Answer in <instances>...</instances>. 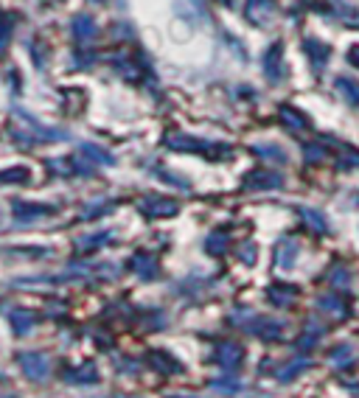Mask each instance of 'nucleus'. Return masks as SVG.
<instances>
[{
	"mask_svg": "<svg viewBox=\"0 0 359 398\" xmlns=\"http://www.w3.org/2000/svg\"><path fill=\"white\" fill-rule=\"evenodd\" d=\"M17 364L23 367V373L32 379V382H45L51 376V362L40 351H25V353H20L17 356Z\"/></svg>",
	"mask_w": 359,
	"mask_h": 398,
	"instance_id": "nucleus-1",
	"label": "nucleus"
},
{
	"mask_svg": "<svg viewBox=\"0 0 359 398\" xmlns=\"http://www.w3.org/2000/svg\"><path fill=\"white\" fill-rule=\"evenodd\" d=\"M242 359H245V348L236 345V343H219L214 348V362L219 367H225V371H236V367L242 364Z\"/></svg>",
	"mask_w": 359,
	"mask_h": 398,
	"instance_id": "nucleus-2",
	"label": "nucleus"
},
{
	"mask_svg": "<svg viewBox=\"0 0 359 398\" xmlns=\"http://www.w3.org/2000/svg\"><path fill=\"white\" fill-rule=\"evenodd\" d=\"M250 334H258L261 340H267V343H275V340H281V334H284V323H278V320H269V317H256L250 325H245Z\"/></svg>",
	"mask_w": 359,
	"mask_h": 398,
	"instance_id": "nucleus-3",
	"label": "nucleus"
},
{
	"mask_svg": "<svg viewBox=\"0 0 359 398\" xmlns=\"http://www.w3.org/2000/svg\"><path fill=\"white\" fill-rule=\"evenodd\" d=\"M140 210L146 213V216L163 219V216H174V213H177V202L174 199H163V197H146L140 202Z\"/></svg>",
	"mask_w": 359,
	"mask_h": 398,
	"instance_id": "nucleus-4",
	"label": "nucleus"
},
{
	"mask_svg": "<svg viewBox=\"0 0 359 398\" xmlns=\"http://www.w3.org/2000/svg\"><path fill=\"white\" fill-rule=\"evenodd\" d=\"M53 208L48 205H34V202H14V219L28 225V222H34V219H42V216H51Z\"/></svg>",
	"mask_w": 359,
	"mask_h": 398,
	"instance_id": "nucleus-5",
	"label": "nucleus"
},
{
	"mask_svg": "<svg viewBox=\"0 0 359 398\" xmlns=\"http://www.w3.org/2000/svg\"><path fill=\"white\" fill-rule=\"evenodd\" d=\"M281 59H284V45L275 42L273 48L267 51V56H264V68H267V79H269V82H281V79H284V65H281Z\"/></svg>",
	"mask_w": 359,
	"mask_h": 398,
	"instance_id": "nucleus-6",
	"label": "nucleus"
},
{
	"mask_svg": "<svg viewBox=\"0 0 359 398\" xmlns=\"http://www.w3.org/2000/svg\"><path fill=\"white\" fill-rule=\"evenodd\" d=\"M245 186H247V188L267 191V188H281L284 179H281V174H275V171H253V174L245 177Z\"/></svg>",
	"mask_w": 359,
	"mask_h": 398,
	"instance_id": "nucleus-7",
	"label": "nucleus"
},
{
	"mask_svg": "<svg viewBox=\"0 0 359 398\" xmlns=\"http://www.w3.org/2000/svg\"><path fill=\"white\" fill-rule=\"evenodd\" d=\"M273 14H275V0H247V17L256 25H264Z\"/></svg>",
	"mask_w": 359,
	"mask_h": 398,
	"instance_id": "nucleus-8",
	"label": "nucleus"
},
{
	"mask_svg": "<svg viewBox=\"0 0 359 398\" xmlns=\"http://www.w3.org/2000/svg\"><path fill=\"white\" fill-rule=\"evenodd\" d=\"M65 382H71V384H90V382H99V371H96L93 362H84L82 367L65 371Z\"/></svg>",
	"mask_w": 359,
	"mask_h": 398,
	"instance_id": "nucleus-9",
	"label": "nucleus"
},
{
	"mask_svg": "<svg viewBox=\"0 0 359 398\" xmlns=\"http://www.w3.org/2000/svg\"><path fill=\"white\" fill-rule=\"evenodd\" d=\"M129 266L140 275V278H158V261H155V256H149V253H138L132 261H129Z\"/></svg>",
	"mask_w": 359,
	"mask_h": 398,
	"instance_id": "nucleus-10",
	"label": "nucleus"
},
{
	"mask_svg": "<svg viewBox=\"0 0 359 398\" xmlns=\"http://www.w3.org/2000/svg\"><path fill=\"white\" fill-rule=\"evenodd\" d=\"M71 32H73V37L79 42H87L90 37L96 34V23L90 20L87 14H79V17H73V28H71Z\"/></svg>",
	"mask_w": 359,
	"mask_h": 398,
	"instance_id": "nucleus-11",
	"label": "nucleus"
},
{
	"mask_svg": "<svg viewBox=\"0 0 359 398\" xmlns=\"http://www.w3.org/2000/svg\"><path fill=\"white\" fill-rule=\"evenodd\" d=\"M28 179H32V174H28V169H23V166L0 171V186H25Z\"/></svg>",
	"mask_w": 359,
	"mask_h": 398,
	"instance_id": "nucleus-12",
	"label": "nucleus"
},
{
	"mask_svg": "<svg viewBox=\"0 0 359 398\" xmlns=\"http://www.w3.org/2000/svg\"><path fill=\"white\" fill-rule=\"evenodd\" d=\"M304 48H306V53H309V59H312V65H314V68H320V65L325 62V59L332 56L328 45H323V42H317V40H306Z\"/></svg>",
	"mask_w": 359,
	"mask_h": 398,
	"instance_id": "nucleus-13",
	"label": "nucleus"
},
{
	"mask_svg": "<svg viewBox=\"0 0 359 398\" xmlns=\"http://www.w3.org/2000/svg\"><path fill=\"white\" fill-rule=\"evenodd\" d=\"M295 258H297V244H295L292 238H284V241L278 244L275 261H278L281 266H292V264H295Z\"/></svg>",
	"mask_w": 359,
	"mask_h": 398,
	"instance_id": "nucleus-14",
	"label": "nucleus"
},
{
	"mask_svg": "<svg viewBox=\"0 0 359 398\" xmlns=\"http://www.w3.org/2000/svg\"><path fill=\"white\" fill-rule=\"evenodd\" d=\"M295 295H297L295 286H269V300H273L275 306H292Z\"/></svg>",
	"mask_w": 359,
	"mask_h": 398,
	"instance_id": "nucleus-15",
	"label": "nucleus"
},
{
	"mask_svg": "<svg viewBox=\"0 0 359 398\" xmlns=\"http://www.w3.org/2000/svg\"><path fill=\"white\" fill-rule=\"evenodd\" d=\"M37 325V317L32 314V312H14L12 314V328H14V334H28Z\"/></svg>",
	"mask_w": 359,
	"mask_h": 398,
	"instance_id": "nucleus-16",
	"label": "nucleus"
},
{
	"mask_svg": "<svg viewBox=\"0 0 359 398\" xmlns=\"http://www.w3.org/2000/svg\"><path fill=\"white\" fill-rule=\"evenodd\" d=\"M281 118H284V124H289L295 129H306L309 127V118L301 115L297 110H292V107H281Z\"/></svg>",
	"mask_w": 359,
	"mask_h": 398,
	"instance_id": "nucleus-17",
	"label": "nucleus"
},
{
	"mask_svg": "<svg viewBox=\"0 0 359 398\" xmlns=\"http://www.w3.org/2000/svg\"><path fill=\"white\" fill-rule=\"evenodd\" d=\"M149 359H152V364L160 367L163 373H180V371H183V364L174 362V359H169L166 353H149Z\"/></svg>",
	"mask_w": 359,
	"mask_h": 398,
	"instance_id": "nucleus-18",
	"label": "nucleus"
},
{
	"mask_svg": "<svg viewBox=\"0 0 359 398\" xmlns=\"http://www.w3.org/2000/svg\"><path fill=\"white\" fill-rule=\"evenodd\" d=\"M337 90H340V93H343L351 104H359V84H356V82L340 76V79H337Z\"/></svg>",
	"mask_w": 359,
	"mask_h": 398,
	"instance_id": "nucleus-19",
	"label": "nucleus"
},
{
	"mask_svg": "<svg viewBox=\"0 0 359 398\" xmlns=\"http://www.w3.org/2000/svg\"><path fill=\"white\" fill-rule=\"evenodd\" d=\"M205 247H208V253H225V247H227V233L225 230H216L214 236H208Z\"/></svg>",
	"mask_w": 359,
	"mask_h": 398,
	"instance_id": "nucleus-20",
	"label": "nucleus"
},
{
	"mask_svg": "<svg viewBox=\"0 0 359 398\" xmlns=\"http://www.w3.org/2000/svg\"><path fill=\"white\" fill-rule=\"evenodd\" d=\"M301 216H304V219L312 225V230H317V233H325V230H328V222L320 216L317 210H309V208H304V210H301Z\"/></svg>",
	"mask_w": 359,
	"mask_h": 398,
	"instance_id": "nucleus-21",
	"label": "nucleus"
},
{
	"mask_svg": "<svg viewBox=\"0 0 359 398\" xmlns=\"http://www.w3.org/2000/svg\"><path fill=\"white\" fill-rule=\"evenodd\" d=\"M317 303H320V309L332 312V314H337V317L345 312V300H343V297H320Z\"/></svg>",
	"mask_w": 359,
	"mask_h": 398,
	"instance_id": "nucleus-22",
	"label": "nucleus"
},
{
	"mask_svg": "<svg viewBox=\"0 0 359 398\" xmlns=\"http://www.w3.org/2000/svg\"><path fill=\"white\" fill-rule=\"evenodd\" d=\"M306 359H295V364H289V367H284V371H278V379L281 382H289L292 376H297V373H301V371H306Z\"/></svg>",
	"mask_w": 359,
	"mask_h": 398,
	"instance_id": "nucleus-23",
	"label": "nucleus"
},
{
	"mask_svg": "<svg viewBox=\"0 0 359 398\" xmlns=\"http://www.w3.org/2000/svg\"><path fill=\"white\" fill-rule=\"evenodd\" d=\"M82 151H84V155H93V158H99V163L101 166H112L115 160H112V155H110V151H104V149H99V146H82Z\"/></svg>",
	"mask_w": 359,
	"mask_h": 398,
	"instance_id": "nucleus-24",
	"label": "nucleus"
},
{
	"mask_svg": "<svg viewBox=\"0 0 359 398\" xmlns=\"http://www.w3.org/2000/svg\"><path fill=\"white\" fill-rule=\"evenodd\" d=\"M110 238V233H99V236H90V238H79L76 247L79 250H87V247H99V244H104Z\"/></svg>",
	"mask_w": 359,
	"mask_h": 398,
	"instance_id": "nucleus-25",
	"label": "nucleus"
},
{
	"mask_svg": "<svg viewBox=\"0 0 359 398\" xmlns=\"http://www.w3.org/2000/svg\"><path fill=\"white\" fill-rule=\"evenodd\" d=\"M211 387L216 390V393H227V395H233V393H238L242 387H238L236 382H225V379H216V382H211Z\"/></svg>",
	"mask_w": 359,
	"mask_h": 398,
	"instance_id": "nucleus-26",
	"label": "nucleus"
},
{
	"mask_svg": "<svg viewBox=\"0 0 359 398\" xmlns=\"http://www.w3.org/2000/svg\"><path fill=\"white\" fill-rule=\"evenodd\" d=\"M304 155L309 158V163H320V160H325V149H320V146H312V143H309V146L304 149Z\"/></svg>",
	"mask_w": 359,
	"mask_h": 398,
	"instance_id": "nucleus-27",
	"label": "nucleus"
},
{
	"mask_svg": "<svg viewBox=\"0 0 359 398\" xmlns=\"http://www.w3.org/2000/svg\"><path fill=\"white\" fill-rule=\"evenodd\" d=\"M348 281H351V272H348L345 266H334V272H332V284L343 286V284H348Z\"/></svg>",
	"mask_w": 359,
	"mask_h": 398,
	"instance_id": "nucleus-28",
	"label": "nucleus"
},
{
	"mask_svg": "<svg viewBox=\"0 0 359 398\" xmlns=\"http://www.w3.org/2000/svg\"><path fill=\"white\" fill-rule=\"evenodd\" d=\"M256 247H253V244H247V247H242V261L245 264H253L256 261V253H253Z\"/></svg>",
	"mask_w": 359,
	"mask_h": 398,
	"instance_id": "nucleus-29",
	"label": "nucleus"
},
{
	"mask_svg": "<svg viewBox=\"0 0 359 398\" xmlns=\"http://www.w3.org/2000/svg\"><path fill=\"white\" fill-rule=\"evenodd\" d=\"M348 62H351L356 71H359V45H354V48L348 51Z\"/></svg>",
	"mask_w": 359,
	"mask_h": 398,
	"instance_id": "nucleus-30",
	"label": "nucleus"
},
{
	"mask_svg": "<svg viewBox=\"0 0 359 398\" xmlns=\"http://www.w3.org/2000/svg\"><path fill=\"white\" fill-rule=\"evenodd\" d=\"M0 398H17L14 393H0Z\"/></svg>",
	"mask_w": 359,
	"mask_h": 398,
	"instance_id": "nucleus-31",
	"label": "nucleus"
}]
</instances>
